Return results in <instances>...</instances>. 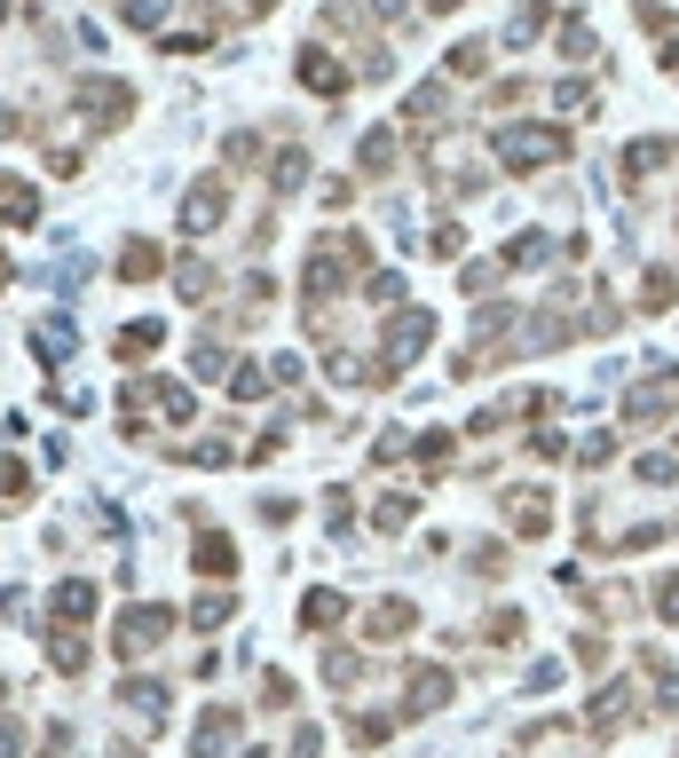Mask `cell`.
Returning a JSON list of instances; mask_svg holds the SVG:
<instances>
[{
  "label": "cell",
  "instance_id": "obj_10",
  "mask_svg": "<svg viewBox=\"0 0 679 758\" xmlns=\"http://www.w3.org/2000/svg\"><path fill=\"white\" fill-rule=\"evenodd\" d=\"M229 609H237L229 593H206V601L190 609V624H198V632H214V624H229Z\"/></svg>",
  "mask_w": 679,
  "mask_h": 758
},
{
  "label": "cell",
  "instance_id": "obj_9",
  "mask_svg": "<svg viewBox=\"0 0 679 758\" xmlns=\"http://www.w3.org/2000/svg\"><path fill=\"white\" fill-rule=\"evenodd\" d=\"M48 656H56V671H88V640H79V632H56Z\"/></svg>",
  "mask_w": 679,
  "mask_h": 758
},
{
  "label": "cell",
  "instance_id": "obj_14",
  "mask_svg": "<svg viewBox=\"0 0 679 758\" xmlns=\"http://www.w3.org/2000/svg\"><path fill=\"white\" fill-rule=\"evenodd\" d=\"M0 490H9V498H24V490H32V474H24L17 459H0Z\"/></svg>",
  "mask_w": 679,
  "mask_h": 758
},
{
  "label": "cell",
  "instance_id": "obj_6",
  "mask_svg": "<svg viewBox=\"0 0 679 758\" xmlns=\"http://www.w3.org/2000/svg\"><path fill=\"white\" fill-rule=\"evenodd\" d=\"M403 632H411V601H380V609H372V632H364V640H403Z\"/></svg>",
  "mask_w": 679,
  "mask_h": 758
},
{
  "label": "cell",
  "instance_id": "obj_5",
  "mask_svg": "<svg viewBox=\"0 0 679 758\" xmlns=\"http://www.w3.org/2000/svg\"><path fill=\"white\" fill-rule=\"evenodd\" d=\"M198 577H237V545L214 530V538H198Z\"/></svg>",
  "mask_w": 679,
  "mask_h": 758
},
{
  "label": "cell",
  "instance_id": "obj_12",
  "mask_svg": "<svg viewBox=\"0 0 679 758\" xmlns=\"http://www.w3.org/2000/svg\"><path fill=\"white\" fill-rule=\"evenodd\" d=\"M262 703H269V711H285V703H293V680H285V671H269V680H262Z\"/></svg>",
  "mask_w": 679,
  "mask_h": 758
},
{
  "label": "cell",
  "instance_id": "obj_8",
  "mask_svg": "<svg viewBox=\"0 0 679 758\" xmlns=\"http://www.w3.org/2000/svg\"><path fill=\"white\" fill-rule=\"evenodd\" d=\"M340 617H348V601H340V593H308V609H301L308 632H324V624H340Z\"/></svg>",
  "mask_w": 679,
  "mask_h": 758
},
{
  "label": "cell",
  "instance_id": "obj_7",
  "mask_svg": "<svg viewBox=\"0 0 679 758\" xmlns=\"http://www.w3.org/2000/svg\"><path fill=\"white\" fill-rule=\"evenodd\" d=\"M301 79H308L316 96H340V88H348V79L332 71V56H324V48H308V56H301Z\"/></svg>",
  "mask_w": 679,
  "mask_h": 758
},
{
  "label": "cell",
  "instance_id": "obj_2",
  "mask_svg": "<svg viewBox=\"0 0 679 758\" xmlns=\"http://www.w3.org/2000/svg\"><path fill=\"white\" fill-rule=\"evenodd\" d=\"M56 617H63V624L96 617V584H88V577H63V584H56Z\"/></svg>",
  "mask_w": 679,
  "mask_h": 758
},
{
  "label": "cell",
  "instance_id": "obj_13",
  "mask_svg": "<svg viewBox=\"0 0 679 758\" xmlns=\"http://www.w3.org/2000/svg\"><path fill=\"white\" fill-rule=\"evenodd\" d=\"M119 269H127V277H150V269H158V253H150V245H127V262H119Z\"/></svg>",
  "mask_w": 679,
  "mask_h": 758
},
{
  "label": "cell",
  "instance_id": "obj_3",
  "mask_svg": "<svg viewBox=\"0 0 679 758\" xmlns=\"http://www.w3.org/2000/svg\"><path fill=\"white\" fill-rule=\"evenodd\" d=\"M119 703H127L135 719H150V727L166 719V688H158V680H127V688H119Z\"/></svg>",
  "mask_w": 679,
  "mask_h": 758
},
{
  "label": "cell",
  "instance_id": "obj_11",
  "mask_svg": "<svg viewBox=\"0 0 679 758\" xmlns=\"http://www.w3.org/2000/svg\"><path fill=\"white\" fill-rule=\"evenodd\" d=\"M403 522H411V498L387 490V498H380V530H403Z\"/></svg>",
  "mask_w": 679,
  "mask_h": 758
},
{
  "label": "cell",
  "instance_id": "obj_1",
  "mask_svg": "<svg viewBox=\"0 0 679 758\" xmlns=\"http://www.w3.org/2000/svg\"><path fill=\"white\" fill-rule=\"evenodd\" d=\"M166 624H175V617H166L158 601H150V609H127V617H119V656H150V648L166 640Z\"/></svg>",
  "mask_w": 679,
  "mask_h": 758
},
{
  "label": "cell",
  "instance_id": "obj_4",
  "mask_svg": "<svg viewBox=\"0 0 679 758\" xmlns=\"http://www.w3.org/2000/svg\"><path fill=\"white\" fill-rule=\"evenodd\" d=\"M229 742H237V711H206L198 719V758H222Z\"/></svg>",
  "mask_w": 679,
  "mask_h": 758
},
{
  "label": "cell",
  "instance_id": "obj_15",
  "mask_svg": "<svg viewBox=\"0 0 679 758\" xmlns=\"http://www.w3.org/2000/svg\"><path fill=\"white\" fill-rule=\"evenodd\" d=\"M9 750H24V727H17V719H0V758H9Z\"/></svg>",
  "mask_w": 679,
  "mask_h": 758
}]
</instances>
